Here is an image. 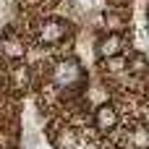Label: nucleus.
<instances>
[{
    "instance_id": "f257e3e1",
    "label": "nucleus",
    "mask_w": 149,
    "mask_h": 149,
    "mask_svg": "<svg viewBox=\"0 0 149 149\" xmlns=\"http://www.w3.org/2000/svg\"><path fill=\"white\" fill-rule=\"evenodd\" d=\"M52 81L60 89H76L84 81V68L79 65V60H60L52 68Z\"/></svg>"
},
{
    "instance_id": "f03ea898",
    "label": "nucleus",
    "mask_w": 149,
    "mask_h": 149,
    "mask_svg": "<svg viewBox=\"0 0 149 149\" xmlns=\"http://www.w3.org/2000/svg\"><path fill=\"white\" fill-rule=\"evenodd\" d=\"M92 126L97 134H113L120 126V110L110 102H100L92 113Z\"/></svg>"
},
{
    "instance_id": "7ed1b4c3",
    "label": "nucleus",
    "mask_w": 149,
    "mask_h": 149,
    "mask_svg": "<svg viewBox=\"0 0 149 149\" xmlns=\"http://www.w3.org/2000/svg\"><path fill=\"white\" fill-rule=\"evenodd\" d=\"M71 34V24L65 18H47L39 29V42L45 45H58Z\"/></svg>"
},
{
    "instance_id": "20e7f679",
    "label": "nucleus",
    "mask_w": 149,
    "mask_h": 149,
    "mask_svg": "<svg viewBox=\"0 0 149 149\" xmlns=\"http://www.w3.org/2000/svg\"><path fill=\"white\" fill-rule=\"evenodd\" d=\"M123 52V37L120 31H107L100 42H97V55L100 58H113Z\"/></svg>"
},
{
    "instance_id": "39448f33",
    "label": "nucleus",
    "mask_w": 149,
    "mask_h": 149,
    "mask_svg": "<svg viewBox=\"0 0 149 149\" xmlns=\"http://www.w3.org/2000/svg\"><path fill=\"white\" fill-rule=\"evenodd\" d=\"M126 73L136 76V79H144V73H147V55H144V50H136V52H131L126 58Z\"/></svg>"
},
{
    "instance_id": "423d86ee",
    "label": "nucleus",
    "mask_w": 149,
    "mask_h": 149,
    "mask_svg": "<svg viewBox=\"0 0 149 149\" xmlns=\"http://www.w3.org/2000/svg\"><path fill=\"white\" fill-rule=\"evenodd\" d=\"M3 55L8 58V60H21L24 55H26V45H24V39H18V37H5L3 39Z\"/></svg>"
},
{
    "instance_id": "0eeeda50",
    "label": "nucleus",
    "mask_w": 149,
    "mask_h": 149,
    "mask_svg": "<svg viewBox=\"0 0 149 149\" xmlns=\"http://www.w3.org/2000/svg\"><path fill=\"white\" fill-rule=\"evenodd\" d=\"M126 144H128V149H147V147H149L147 126H144V123H136V126L128 131V136H126Z\"/></svg>"
},
{
    "instance_id": "6e6552de",
    "label": "nucleus",
    "mask_w": 149,
    "mask_h": 149,
    "mask_svg": "<svg viewBox=\"0 0 149 149\" xmlns=\"http://www.w3.org/2000/svg\"><path fill=\"white\" fill-rule=\"evenodd\" d=\"M10 79H13L16 89H26L29 86V79H31V68L29 65H13L10 68Z\"/></svg>"
},
{
    "instance_id": "1a4fd4ad",
    "label": "nucleus",
    "mask_w": 149,
    "mask_h": 149,
    "mask_svg": "<svg viewBox=\"0 0 149 149\" xmlns=\"http://www.w3.org/2000/svg\"><path fill=\"white\" fill-rule=\"evenodd\" d=\"M102 24H105V29H107V31H120V29L126 26V18H123L120 13H115V10H105Z\"/></svg>"
},
{
    "instance_id": "9d476101",
    "label": "nucleus",
    "mask_w": 149,
    "mask_h": 149,
    "mask_svg": "<svg viewBox=\"0 0 149 149\" xmlns=\"http://www.w3.org/2000/svg\"><path fill=\"white\" fill-rule=\"evenodd\" d=\"M0 149H3V147H0Z\"/></svg>"
}]
</instances>
